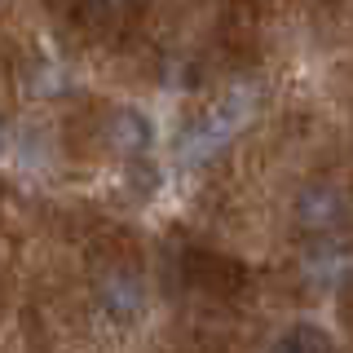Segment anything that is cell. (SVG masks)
I'll list each match as a JSON object with an SVG mask.
<instances>
[{"mask_svg":"<svg viewBox=\"0 0 353 353\" xmlns=\"http://www.w3.org/2000/svg\"><path fill=\"white\" fill-rule=\"evenodd\" d=\"M128 0H80V18L88 27H110L119 14H124Z\"/></svg>","mask_w":353,"mask_h":353,"instance_id":"cell-5","label":"cell"},{"mask_svg":"<svg viewBox=\"0 0 353 353\" xmlns=\"http://www.w3.org/2000/svg\"><path fill=\"white\" fill-rule=\"evenodd\" d=\"M353 221V199L340 181H305L292 199V225L309 239H331Z\"/></svg>","mask_w":353,"mask_h":353,"instance_id":"cell-2","label":"cell"},{"mask_svg":"<svg viewBox=\"0 0 353 353\" xmlns=\"http://www.w3.org/2000/svg\"><path fill=\"white\" fill-rule=\"evenodd\" d=\"M102 141L119 159H146L154 150V141H159V128H154V119L141 106H115L102 119Z\"/></svg>","mask_w":353,"mask_h":353,"instance_id":"cell-3","label":"cell"},{"mask_svg":"<svg viewBox=\"0 0 353 353\" xmlns=\"http://www.w3.org/2000/svg\"><path fill=\"white\" fill-rule=\"evenodd\" d=\"M265 353H331V340H327V331L314 327V323H292L287 331H279V336L270 340Z\"/></svg>","mask_w":353,"mask_h":353,"instance_id":"cell-4","label":"cell"},{"mask_svg":"<svg viewBox=\"0 0 353 353\" xmlns=\"http://www.w3.org/2000/svg\"><path fill=\"white\" fill-rule=\"evenodd\" d=\"M88 309H93V323L106 331H132L146 318L150 309V292L146 279H141L132 265H110L106 274H97L93 296H88Z\"/></svg>","mask_w":353,"mask_h":353,"instance_id":"cell-1","label":"cell"}]
</instances>
